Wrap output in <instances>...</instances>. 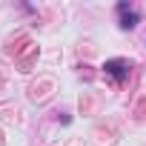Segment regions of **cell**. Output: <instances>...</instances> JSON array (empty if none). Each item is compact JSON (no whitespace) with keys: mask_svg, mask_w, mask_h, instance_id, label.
<instances>
[{"mask_svg":"<svg viewBox=\"0 0 146 146\" xmlns=\"http://www.w3.org/2000/svg\"><path fill=\"white\" fill-rule=\"evenodd\" d=\"M103 69H106V75H109L115 83H123V80L129 78V69H132V66H129V60H120V57H117V60H109Z\"/></svg>","mask_w":146,"mask_h":146,"instance_id":"6da1fadb","label":"cell"},{"mask_svg":"<svg viewBox=\"0 0 146 146\" xmlns=\"http://www.w3.org/2000/svg\"><path fill=\"white\" fill-rule=\"evenodd\" d=\"M117 15H120V26H123V29L137 26V12H135V9H129L126 3H120V6H117Z\"/></svg>","mask_w":146,"mask_h":146,"instance_id":"7a4b0ae2","label":"cell"}]
</instances>
